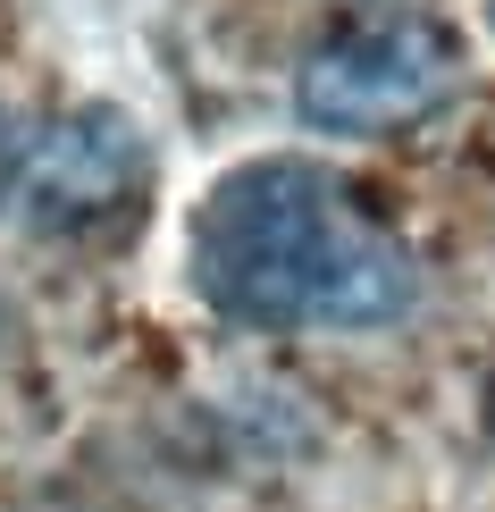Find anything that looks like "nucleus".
<instances>
[{"label": "nucleus", "instance_id": "obj_1", "mask_svg": "<svg viewBox=\"0 0 495 512\" xmlns=\"http://www.w3.org/2000/svg\"><path fill=\"white\" fill-rule=\"evenodd\" d=\"M185 269L219 319L269 336L386 328L420 303V261L336 168L244 160L202 194Z\"/></svg>", "mask_w": 495, "mask_h": 512}, {"label": "nucleus", "instance_id": "obj_2", "mask_svg": "<svg viewBox=\"0 0 495 512\" xmlns=\"http://www.w3.org/2000/svg\"><path fill=\"white\" fill-rule=\"evenodd\" d=\"M454 93H462V42L437 17L344 26L294 76V110L319 135H403V126L437 118Z\"/></svg>", "mask_w": 495, "mask_h": 512}, {"label": "nucleus", "instance_id": "obj_3", "mask_svg": "<svg viewBox=\"0 0 495 512\" xmlns=\"http://www.w3.org/2000/svg\"><path fill=\"white\" fill-rule=\"evenodd\" d=\"M135 126L110 118V110H84L68 126H51V143L34 152L26 168V202H34V219H59V227H76V219H101V210H118L126 202V177H135Z\"/></svg>", "mask_w": 495, "mask_h": 512}]
</instances>
